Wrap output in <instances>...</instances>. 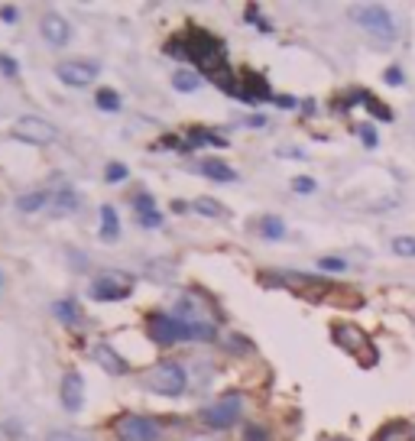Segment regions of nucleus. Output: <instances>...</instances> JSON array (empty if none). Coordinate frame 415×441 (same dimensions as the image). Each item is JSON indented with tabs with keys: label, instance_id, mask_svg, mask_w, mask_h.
Listing matches in <instances>:
<instances>
[{
	"label": "nucleus",
	"instance_id": "1",
	"mask_svg": "<svg viewBox=\"0 0 415 441\" xmlns=\"http://www.w3.org/2000/svg\"><path fill=\"white\" fill-rule=\"evenodd\" d=\"M166 52L175 55V59L195 62L198 68H205L208 72V78L227 65V59H224V42H221L218 36L205 33V29H198V26H192L185 36H172Z\"/></svg>",
	"mask_w": 415,
	"mask_h": 441
},
{
	"label": "nucleus",
	"instance_id": "2",
	"mask_svg": "<svg viewBox=\"0 0 415 441\" xmlns=\"http://www.w3.org/2000/svg\"><path fill=\"white\" fill-rule=\"evenodd\" d=\"M354 23L364 26L370 36L383 42V46H390L392 39H396V23H392V16L386 7H377V3H366V7H354Z\"/></svg>",
	"mask_w": 415,
	"mask_h": 441
},
{
	"label": "nucleus",
	"instance_id": "3",
	"mask_svg": "<svg viewBox=\"0 0 415 441\" xmlns=\"http://www.w3.org/2000/svg\"><path fill=\"white\" fill-rule=\"evenodd\" d=\"M147 390H153L156 396H182V390H185L182 364H175V360H162V364H156L147 377Z\"/></svg>",
	"mask_w": 415,
	"mask_h": 441
},
{
	"label": "nucleus",
	"instance_id": "4",
	"mask_svg": "<svg viewBox=\"0 0 415 441\" xmlns=\"http://www.w3.org/2000/svg\"><path fill=\"white\" fill-rule=\"evenodd\" d=\"M134 276H127V273H117V270H108L101 273L98 279L91 282V299L95 302H121V299H127V295L134 292Z\"/></svg>",
	"mask_w": 415,
	"mask_h": 441
},
{
	"label": "nucleus",
	"instance_id": "5",
	"mask_svg": "<svg viewBox=\"0 0 415 441\" xmlns=\"http://www.w3.org/2000/svg\"><path fill=\"white\" fill-rule=\"evenodd\" d=\"M55 127L49 121H42V117H20V121L13 123V140H20V143H29V147H49L52 140H55Z\"/></svg>",
	"mask_w": 415,
	"mask_h": 441
},
{
	"label": "nucleus",
	"instance_id": "6",
	"mask_svg": "<svg viewBox=\"0 0 415 441\" xmlns=\"http://www.w3.org/2000/svg\"><path fill=\"white\" fill-rule=\"evenodd\" d=\"M55 78L68 88H88V85H95V78H98V65H95V62H85V59L59 62V65H55Z\"/></svg>",
	"mask_w": 415,
	"mask_h": 441
},
{
	"label": "nucleus",
	"instance_id": "7",
	"mask_svg": "<svg viewBox=\"0 0 415 441\" xmlns=\"http://www.w3.org/2000/svg\"><path fill=\"white\" fill-rule=\"evenodd\" d=\"M240 412H244V399L240 396H224L214 405H208L205 412H201V418H205L211 429H231L234 422L240 418Z\"/></svg>",
	"mask_w": 415,
	"mask_h": 441
},
{
	"label": "nucleus",
	"instance_id": "8",
	"mask_svg": "<svg viewBox=\"0 0 415 441\" xmlns=\"http://www.w3.org/2000/svg\"><path fill=\"white\" fill-rule=\"evenodd\" d=\"M117 438L121 441H159V425L153 418H143V416H123L117 418Z\"/></svg>",
	"mask_w": 415,
	"mask_h": 441
},
{
	"label": "nucleus",
	"instance_id": "9",
	"mask_svg": "<svg viewBox=\"0 0 415 441\" xmlns=\"http://www.w3.org/2000/svg\"><path fill=\"white\" fill-rule=\"evenodd\" d=\"M39 33H42V39H46L49 46L62 49V46H68V39H72V23H68L62 13H46V16L39 20Z\"/></svg>",
	"mask_w": 415,
	"mask_h": 441
},
{
	"label": "nucleus",
	"instance_id": "10",
	"mask_svg": "<svg viewBox=\"0 0 415 441\" xmlns=\"http://www.w3.org/2000/svg\"><path fill=\"white\" fill-rule=\"evenodd\" d=\"M62 405H65V412H81L85 409V377L81 373H65L62 377Z\"/></svg>",
	"mask_w": 415,
	"mask_h": 441
},
{
	"label": "nucleus",
	"instance_id": "11",
	"mask_svg": "<svg viewBox=\"0 0 415 441\" xmlns=\"http://www.w3.org/2000/svg\"><path fill=\"white\" fill-rule=\"evenodd\" d=\"M149 334L159 347H169V344L182 341V325L175 315H153L149 318Z\"/></svg>",
	"mask_w": 415,
	"mask_h": 441
},
{
	"label": "nucleus",
	"instance_id": "12",
	"mask_svg": "<svg viewBox=\"0 0 415 441\" xmlns=\"http://www.w3.org/2000/svg\"><path fill=\"white\" fill-rule=\"evenodd\" d=\"M331 338H334V344H338V347H344L347 354H364V351H370L366 334L360 328H354V325H334Z\"/></svg>",
	"mask_w": 415,
	"mask_h": 441
},
{
	"label": "nucleus",
	"instance_id": "13",
	"mask_svg": "<svg viewBox=\"0 0 415 441\" xmlns=\"http://www.w3.org/2000/svg\"><path fill=\"white\" fill-rule=\"evenodd\" d=\"M240 101H247V104H257V101H273L276 94L269 91L266 78L257 72H244L240 75V94H237Z\"/></svg>",
	"mask_w": 415,
	"mask_h": 441
},
{
	"label": "nucleus",
	"instance_id": "14",
	"mask_svg": "<svg viewBox=\"0 0 415 441\" xmlns=\"http://www.w3.org/2000/svg\"><path fill=\"white\" fill-rule=\"evenodd\" d=\"M134 211H136V218H140V224H143L147 231H153V227L162 224V214H159V208H156V198L136 195L134 198Z\"/></svg>",
	"mask_w": 415,
	"mask_h": 441
},
{
	"label": "nucleus",
	"instance_id": "15",
	"mask_svg": "<svg viewBox=\"0 0 415 441\" xmlns=\"http://www.w3.org/2000/svg\"><path fill=\"white\" fill-rule=\"evenodd\" d=\"M95 357H98V364L104 367V373H110V377H123V373L130 370V367H127V360H123V357L117 354L110 344H101L98 351H95Z\"/></svg>",
	"mask_w": 415,
	"mask_h": 441
},
{
	"label": "nucleus",
	"instance_id": "16",
	"mask_svg": "<svg viewBox=\"0 0 415 441\" xmlns=\"http://www.w3.org/2000/svg\"><path fill=\"white\" fill-rule=\"evenodd\" d=\"M72 211H78V195H75L72 188H59V192H52V198H49V214L52 218H68Z\"/></svg>",
	"mask_w": 415,
	"mask_h": 441
},
{
	"label": "nucleus",
	"instance_id": "17",
	"mask_svg": "<svg viewBox=\"0 0 415 441\" xmlns=\"http://www.w3.org/2000/svg\"><path fill=\"white\" fill-rule=\"evenodd\" d=\"M182 325V341H214L218 338V328L211 325V321H179Z\"/></svg>",
	"mask_w": 415,
	"mask_h": 441
},
{
	"label": "nucleus",
	"instance_id": "18",
	"mask_svg": "<svg viewBox=\"0 0 415 441\" xmlns=\"http://www.w3.org/2000/svg\"><path fill=\"white\" fill-rule=\"evenodd\" d=\"M185 147L188 149H198V147H227V140L218 134H211V130H205V127H195V130H188V136H185Z\"/></svg>",
	"mask_w": 415,
	"mask_h": 441
},
{
	"label": "nucleus",
	"instance_id": "19",
	"mask_svg": "<svg viewBox=\"0 0 415 441\" xmlns=\"http://www.w3.org/2000/svg\"><path fill=\"white\" fill-rule=\"evenodd\" d=\"M201 175H208L211 182H237V172L221 160H205L201 162Z\"/></svg>",
	"mask_w": 415,
	"mask_h": 441
},
{
	"label": "nucleus",
	"instance_id": "20",
	"mask_svg": "<svg viewBox=\"0 0 415 441\" xmlns=\"http://www.w3.org/2000/svg\"><path fill=\"white\" fill-rule=\"evenodd\" d=\"M121 237V220L114 205H101V240H117Z\"/></svg>",
	"mask_w": 415,
	"mask_h": 441
},
{
	"label": "nucleus",
	"instance_id": "21",
	"mask_svg": "<svg viewBox=\"0 0 415 441\" xmlns=\"http://www.w3.org/2000/svg\"><path fill=\"white\" fill-rule=\"evenodd\" d=\"M409 435H412V425L403 422V418H396V422H390V425H383L373 441H405Z\"/></svg>",
	"mask_w": 415,
	"mask_h": 441
},
{
	"label": "nucleus",
	"instance_id": "22",
	"mask_svg": "<svg viewBox=\"0 0 415 441\" xmlns=\"http://www.w3.org/2000/svg\"><path fill=\"white\" fill-rule=\"evenodd\" d=\"M49 192H26V195L16 198V208L23 211V214H33L39 208H49Z\"/></svg>",
	"mask_w": 415,
	"mask_h": 441
},
{
	"label": "nucleus",
	"instance_id": "23",
	"mask_svg": "<svg viewBox=\"0 0 415 441\" xmlns=\"http://www.w3.org/2000/svg\"><path fill=\"white\" fill-rule=\"evenodd\" d=\"M52 315H55L59 321H65V325H72V328L81 321V312H78V305H75L72 299H62V302H55V305H52Z\"/></svg>",
	"mask_w": 415,
	"mask_h": 441
},
{
	"label": "nucleus",
	"instance_id": "24",
	"mask_svg": "<svg viewBox=\"0 0 415 441\" xmlns=\"http://www.w3.org/2000/svg\"><path fill=\"white\" fill-rule=\"evenodd\" d=\"M198 85H201V78H198L192 68H179V72L172 75V88H175V91L192 94V91H198Z\"/></svg>",
	"mask_w": 415,
	"mask_h": 441
},
{
	"label": "nucleus",
	"instance_id": "25",
	"mask_svg": "<svg viewBox=\"0 0 415 441\" xmlns=\"http://www.w3.org/2000/svg\"><path fill=\"white\" fill-rule=\"evenodd\" d=\"M260 234H263L266 240H282V237H286V224H282L279 218H273V214H269V218L260 220Z\"/></svg>",
	"mask_w": 415,
	"mask_h": 441
},
{
	"label": "nucleus",
	"instance_id": "26",
	"mask_svg": "<svg viewBox=\"0 0 415 441\" xmlns=\"http://www.w3.org/2000/svg\"><path fill=\"white\" fill-rule=\"evenodd\" d=\"M95 104H98L101 110L114 114V110H121V94H117L114 88H101L98 94H95Z\"/></svg>",
	"mask_w": 415,
	"mask_h": 441
},
{
	"label": "nucleus",
	"instance_id": "27",
	"mask_svg": "<svg viewBox=\"0 0 415 441\" xmlns=\"http://www.w3.org/2000/svg\"><path fill=\"white\" fill-rule=\"evenodd\" d=\"M195 211L198 214H205V218H221V214H224V208H221L218 201H211V198H198Z\"/></svg>",
	"mask_w": 415,
	"mask_h": 441
},
{
	"label": "nucleus",
	"instance_id": "28",
	"mask_svg": "<svg viewBox=\"0 0 415 441\" xmlns=\"http://www.w3.org/2000/svg\"><path fill=\"white\" fill-rule=\"evenodd\" d=\"M364 108L370 110L373 117H379V121H392V110L386 108V104H379L377 98H370V94H366V98H364Z\"/></svg>",
	"mask_w": 415,
	"mask_h": 441
},
{
	"label": "nucleus",
	"instance_id": "29",
	"mask_svg": "<svg viewBox=\"0 0 415 441\" xmlns=\"http://www.w3.org/2000/svg\"><path fill=\"white\" fill-rule=\"evenodd\" d=\"M127 175H130V169H127L123 162H108V169H104V179H108V182H114V185L123 182Z\"/></svg>",
	"mask_w": 415,
	"mask_h": 441
},
{
	"label": "nucleus",
	"instance_id": "30",
	"mask_svg": "<svg viewBox=\"0 0 415 441\" xmlns=\"http://www.w3.org/2000/svg\"><path fill=\"white\" fill-rule=\"evenodd\" d=\"M392 250L399 257H415V237H396L392 240Z\"/></svg>",
	"mask_w": 415,
	"mask_h": 441
},
{
	"label": "nucleus",
	"instance_id": "31",
	"mask_svg": "<svg viewBox=\"0 0 415 441\" xmlns=\"http://www.w3.org/2000/svg\"><path fill=\"white\" fill-rule=\"evenodd\" d=\"M318 266H321L325 273H344L347 270V263H344L341 257H321L318 260Z\"/></svg>",
	"mask_w": 415,
	"mask_h": 441
},
{
	"label": "nucleus",
	"instance_id": "32",
	"mask_svg": "<svg viewBox=\"0 0 415 441\" xmlns=\"http://www.w3.org/2000/svg\"><path fill=\"white\" fill-rule=\"evenodd\" d=\"M383 81H386V85H392V88L405 85V75H403V68H399V65H392V68H386V75H383Z\"/></svg>",
	"mask_w": 415,
	"mask_h": 441
},
{
	"label": "nucleus",
	"instance_id": "33",
	"mask_svg": "<svg viewBox=\"0 0 415 441\" xmlns=\"http://www.w3.org/2000/svg\"><path fill=\"white\" fill-rule=\"evenodd\" d=\"M292 188L299 192V195H312V192H315V179H308V175H299V179H292Z\"/></svg>",
	"mask_w": 415,
	"mask_h": 441
},
{
	"label": "nucleus",
	"instance_id": "34",
	"mask_svg": "<svg viewBox=\"0 0 415 441\" xmlns=\"http://www.w3.org/2000/svg\"><path fill=\"white\" fill-rule=\"evenodd\" d=\"M244 441H269V431L263 425H247L244 429Z\"/></svg>",
	"mask_w": 415,
	"mask_h": 441
},
{
	"label": "nucleus",
	"instance_id": "35",
	"mask_svg": "<svg viewBox=\"0 0 415 441\" xmlns=\"http://www.w3.org/2000/svg\"><path fill=\"white\" fill-rule=\"evenodd\" d=\"M360 140H364L366 149H377V143H379V136H377L373 127H360Z\"/></svg>",
	"mask_w": 415,
	"mask_h": 441
},
{
	"label": "nucleus",
	"instance_id": "36",
	"mask_svg": "<svg viewBox=\"0 0 415 441\" xmlns=\"http://www.w3.org/2000/svg\"><path fill=\"white\" fill-rule=\"evenodd\" d=\"M16 68H20V65H16L10 55H0V72L7 75V78H13V75H16Z\"/></svg>",
	"mask_w": 415,
	"mask_h": 441
},
{
	"label": "nucleus",
	"instance_id": "37",
	"mask_svg": "<svg viewBox=\"0 0 415 441\" xmlns=\"http://www.w3.org/2000/svg\"><path fill=\"white\" fill-rule=\"evenodd\" d=\"M0 20H3V23H16V7H13V3H3V7H0Z\"/></svg>",
	"mask_w": 415,
	"mask_h": 441
},
{
	"label": "nucleus",
	"instance_id": "38",
	"mask_svg": "<svg viewBox=\"0 0 415 441\" xmlns=\"http://www.w3.org/2000/svg\"><path fill=\"white\" fill-rule=\"evenodd\" d=\"M273 101H276V108H282V110H292L295 104H299V101L289 98V94H286V98H273Z\"/></svg>",
	"mask_w": 415,
	"mask_h": 441
},
{
	"label": "nucleus",
	"instance_id": "39",
	"mask_svg": "<svg viewBox=\"0 0 415 441\" xmlns=\"http://www.w3.org/2000/svg\"><path fill=\"white\" fill-rule=\"evenodd\" d=\"M279 156H289V160H305L302 149H279Z\"/></svg>",
	"mask_w": 415,
	"mask_h": 441
},
{
	"label": "nucleus",
	"instance_id": "40",
	"mask_svg": "<svg viewBox=\"0 0 415 441\" xmlns=\"http://www.w3.org/2000/svg\"><path fill=\"white\" fill-rule=\"evenodd\" d=\"M250 127H266V117H263V114H257V117H250Z\"/></svg>",
	"mask_w": 415,
	"mask_h": 441
},
{
	"label": "nucleus",
	"instance_id": "41",
	"mask_svg": "<svg viewBox=\"0 0 415 441\" xmlns=\"http://www.w3.org/2000/svg\"><path fill=\"white\" fill-rule=\"evenodd\" d=\"M185 208H188V205H185V201H172V211H175V214H182Z\"/></svg>",
	"mask_w": 415,
	"mask_h": 441
},
{
	"label": "nucleus",
	"instance_id": "42",
	"mask_svg": "<svg viewBox=\"0 0 415 441\" xmlns=\"http://www.w3.org/2000/svg\"><path fill=\"white\" fill-rule=\"evenodd\" d=\"M3 289H7V279H3V270H0V295H3Z\"/></svg>",
	"mask_w": 415,
	"mask_h": 441
},
{
	"label": "nucleus",
	"instance_id": "43",
	"mask_svg": "<svg viewBox=\"0 0 415 441\" xmlns=\"http://www.w3.org/2000/svg\"><path fill=\"white\" fill-rule=\"evenodd\" d=\"M188 441H211V438H208V435H192Z\"/></svg>",
	"mask_w": 415,
	"mask_h": 441
}]
</instances>
